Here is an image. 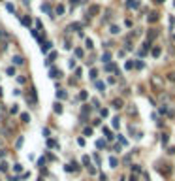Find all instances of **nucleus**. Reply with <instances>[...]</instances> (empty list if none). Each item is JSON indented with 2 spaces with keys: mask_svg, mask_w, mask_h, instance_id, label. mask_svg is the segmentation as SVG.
I'll use <instances>...</instances> for the list:
<instances>
[{
  "mask_svg": "<svg viewBox=\"0 0 175 181\" xmlns=\"http://www.w3.org/2000/svg\"><path fill=\"white\" fill-rule=\"evenodd\" d=\"M109 32H111V34H119L120 30H119V27H117V25H113L111 29H109Z\"/></svg>",
  "mask_w": 175,
  "mask_h": 181,
  "instance_id": "f257e3e1",
  "label": "nucleus"
},
{
  "mask_svg": "<svg viewBox=\"0 0 175 181\" xmlns=\"http://www.w3.org/2000/svg\"><path fill=\"white\" fill-rule=\"evenodd\" d=\"M49 76H51V77H60V72H58V70H51Z\"/></svg>",
  "mask_w": 175,
  "mask_h": 181,
  "instance_id": "f03ea898",
  "label": "nucleus"
},
{
  "mask_svg": "<svg viewBox=\"0 0 175 181\" xmlns=\"http://www.w3.org/2000/svg\"><path fill=\"white\" fill-rule=\"evenodd\" d=\"M113 108H117V109L122 108V100H115V102H113Z\"/></svg>",
  "mask_w": 175,
  "mask_h": 181,
  "instance_id": "7ed1b4c3",
  "label": "nucleus"
},
{
  "mask_svg": "<svg viewBox=\"0 0 175 181\" xmlns=\"http://www.w3.org/2000/svg\"><path fill=\"white\" fill-rule=\"evenodd\" d=\"M13 64H23V58L21 57H13Z\"/></svg>",
  "mask_w": 175,
  "mask_h": 181,
  "instance_id": "20e7f679",
  "label": "nucleus"
},
{
  "mask_svg": "<svg viewBox=\"0 0 175 181\" xmlns=\"http://www.w3.org/2000/svg\"><path fill=\"white\" fill-rule=\"evenodd\" d=\"M21 119H23V123H28L30 117H28V113H21Z\"/></svg>",
  "mask_w": 175,
  "mask_h": 181,
  "instance_id": "39448f33",
  "label": "nucleus"
},
{
  "mask_svg": "<svg viewBox=\"0 0 175 181\" xmlns=\"http://www.w3.org/2000/svg\"><path fill=\"white\" fill-rule=\"evenodd\" d=\"M109 164H111V168H117V159H115V157L109 159Z\"/></svg>",
  "mask_w": 175,
  "mask_h": 181,
  "instance_id": "423d86ee",
  "label": "nucleus"
},
{
  "mask_svg": "<svg viewBox=\"0 0 175 181\" xmlns=\"http://www.w3.org/2000/svg\"><path fill=\"white\" fill-rule=\"evenodd\" d=\"M55 111H56V113H60V111H62V106H60L58 102H56V104H55Z\"/></svg>",
  "mask_w": 175,
  "mask_h": 181,
  "instance_id": "0eeeda50",
  "label": "nucleus"
},
{
  "mask_svg": "<svg viewBox=\"0 0 175 181\" xmlns=\"http://www.w3.org/2000/svg\"><path fill=\"white\" fill-rule=\"evenodd\" d=\"M0 170H2V172H6V170H8V164H6V162H0Z\"/></svg>",
  "mask_w": 175,
  "mask_h": 181,
  "instance_id": "6e6552de",
  "label": "nucleus"
},
{
  "mask_svg": "<svg viewBox=\"0 0 175 181\" xmlns=\"http://www.w3.org/2000/svg\"><path fill=\"white\" fill-rule=\"evenodd\" d=\"M153 55H154V57H158V55H160V49H158V47H154V49H153Z\"/></svg>",
  "mask_w": 175,
  "mask_h": 181,
  "instance_id": "1a4fd4ad",
  "label": "nucleus"
},
{
  "mask_svg": "<svg viewBox=\"0 0 175 181\" xmlns=\"http://www.w3.org/2000/svg\"><path fill=\"white\" fill-rule=\"evenodd\" d=\"M96 87H98L100 91H104V83H102V81H96Z\"/></svg>",
  "mask_w": 175,
  "mask_h": 181,
  "instance_id": "9d476101",
  "label": "nucleus"
},
{
  "mask_svg": "<svg viewBox=\"0 0 175 181\" xmlns=\"http://www.w3.org/2000/svg\"><path fill=\"white\" fill-rule=\"evenodd\" d=\"M109 57H111V55H109V53H105L104 57H102V60H104V62H107V60H109Z\"/></svg>",
  "mask_w": 175,
  "mask_h": 181,
  "instance_id": "9b49d317",
  "label": "nucleus"
},
{
  "mask_svg": "<svg viewBox=\"0 0 175 181\" xmlns=\"http://www.w3.org/2000/svg\"><path fill=\"white\" fill-rule=\"evenodd\" d=\"M96 76H98V72H96V70H91V77L92 79H96Z\"/></svg>",
  "mask_w": 175,
  "mask_h": 181,
  "instance_id": "f8f14e48",
  "label": "nucleus"
},
{
  "mask_svg": "<svg viewBox=\"0 0 175 181\" xmlns=\"http://www.w3.org/2000/svg\"><path fill=\"white\" fill-rule=\"evenodd\" d=\"M58 98H66V93H64V91H58Z\"/></svg>",
  "mask_w": 175,
  "mask_h": 181,
  "instance_id": "ddd939ff",
  "label": "nucleus"
},
{
  "mask_svg": "<svg viewBox=\"0 0 175 181\" xmlns=\"http://www.w3.org/2000/svg\"><path fill=\"white\" fill-rule=\"evenodd\" d=\"M79 98H81V100H85V98H87V93H85V91H83V93H79Z\"/></svg>",
  "mask_w": 175,
  "mask_h": 181,
  "instance_id": "4468645a",
  "label": "nucleus"
},
{
  "mask_svg": "<svg viewBox=\"0 0 175 181\" xmlns=\"http://www.w3.org/2000/svg\"><path fill=\"white\" fill-rule=\"evenodd\" d=\"M47 145H49V147H55L56 143H55V142H53V140H47Z\"/></svg>",
  "mask_w": 175,
  "mask_h": 181,
  "instance_id": "2eb2a0df",
  "label": "nucleus"
},
{
  "mask_svg": "<svg viewBox=\"0 0 175 181\" xmlns=\"http://www.w3.org/2000/svg\"><path fill=\"white\" fill-rule=\"evenodd\" d=\"M156 2H164V0H156Z\"/></svg>",
  "mask_w": 175,
  "mask_h": 181,
  "instance_id": "dca6fc26",
  "label": "nucleus"
}]
</instances>
